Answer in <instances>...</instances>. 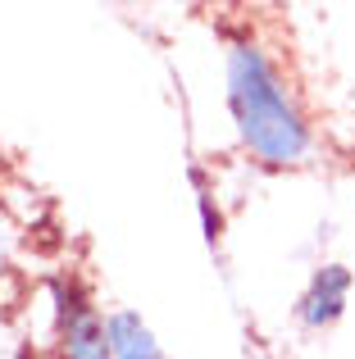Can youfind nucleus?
<instances>
[{"mask_svg":"<svg viewBox=\"0 0 355 359\" xmlns=\"http://www.w3.org/2000/svg\"><path fill=\"white\" fill-rule=\"evenodd\" d=\"M223 105L241 155L255 168L296 173L319 159V123L283 55L250 23L223 27Z\"/></svg>","mask_w":355,"mask_h":359,"instance_id":"f257e3e1","label":"nucleus"},{"mask_svg":"<svg viewBox=\"0 0 355 359\" xmlns=\"http://www.w3.org/2000/svg\"><path fill=\"white\" fill-rule=\"evenodd\" d=\"M51 359H109L105 305L78 269H51L36 287Z\"/></svg>","mask_w":355,"mask_h":359,"instance_id":"f03ea898","label":"nucleus"},{"mask_svg":"<svg viewBox=\"0 0 355 359\" xmlns=\"http://www.w3.org/2000/svg\"><path fill=\"white\" fill-rule=\"evenodd\" d=\"M351 291H355V273L342 259L314 264L305 287L296 291V305H292L296 327L301 332H328V327H337L351 309Z\"/></svg>","mask_w":355,"mask_h":359,"instance_id":"7ed1b4c3","label":"nucleus"},{"mask_svg":"<svg viewBox=\"0 0 355 359\" xmlns=\"http://www.w3.org/2000/svg\"><path fill=\"white\" fill-rule=\"evenodd\" d=\"M105 346H109V359H169L160 332L128 305L105 309Z\"/></svg>","mask_w":355,"mask_h":359,"instance_id":"20e7f679","label":"nucleus"},{"mask_svg":"<svg viewBox=\"0 0 355 359\" xmlns=\"http://www.w3.org/2000/svg\"><path fill=\"white\" fill-rule=\"evenodd\" d=\"M192 187H196V214H201L205 245H210V250H219V245H223V232H228V223H223L219 191H214V182L205 177V168H201V164H192Z\"/></svg>","mask_w":355,"mask_h":359,"instance_id":"39448f33","label":"nucleus"},{"mask_svg":"<svg viewBox=\"0 0 355 359\" xmlns=\"http://www.w3.org/2000/svg\"><path fill=\"white\" fill-rule=\"evenodd\" d=\"M18 259H23V223L0 205V287L18 273Z\"/></svg>","mask_w":355,"mask_h":359,"instance_id":"423d86ee","label":"nucleus"}]
</instances>
